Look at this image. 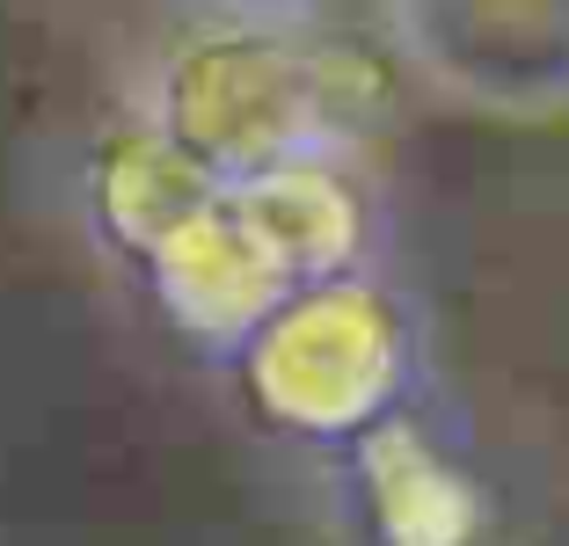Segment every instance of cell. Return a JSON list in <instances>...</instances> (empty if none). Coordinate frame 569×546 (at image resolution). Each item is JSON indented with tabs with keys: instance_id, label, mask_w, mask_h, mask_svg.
I'll return each mask as SVG.
<instances>
[{
	"instance_id": "obj_1",
	"label": "cell",
	"mask_w": 569,
	"mask_h": 546,
	"mask_svg": "<svg viewBox=\"0 0 569 546\" xmlns=\"http://www.w3.org/2000/svg\"><path fill=\"white\" fill-rule=\"evenodd\" d=\"M343 510L351 546H497L482 466L417 401L343 445Z\"/></svg>"
},
{
	"instance_id": "obj_2",
	"label": "cell",
	"mask_w": 569,
	"mask_h": 546,
	"mask_svg": "<svg viewBox=\"0 0 569 546\" xmlns=\"http://www.w3.org/2000/svg\"><path fill=\"white\" fill-rule=\"evenodd\" d=\"M234 16H292V8H307V0H227Z\"/></svg>"
}]
</instances>
